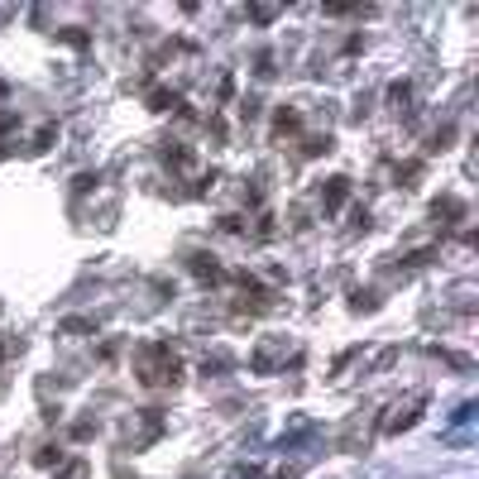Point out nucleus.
Instances as JSON below:
<instances>
[{"mask_svg":"<svg viewBox=\"0 0 479 479\" xmlns=\"http://www.w3.org/2000/svg\"><path fill=\"white\" fill-rule=\"evenodd\" d=\"M149 106H153V111H168V106H178V96L159 87V92H149Z\"/></svg>","mask_w":479,"mask_h":479,"instance_id":"nucleus-2","label":"nucleus"},{"mask_svg":"<svg viewBox=\"0 0 479 479\" xmlns=\"http://www.w3.org/2000/svg\"><path fill=\"white\" fill-rule=\"evenodd\" d=\"M340 201H346V178H331V187H327V211H336Z\"/></svg>","mask_w":479,"mask_h":479,"instance_id":"nucleus-1","label":"nucleus"},{"mask_svg":"<svg viewBox=\"0 0 479 479\" xmlns=\"http://www.w3.org/2000/svg\"><path fill=\"white\" fill-rule=\"evenodd\" d=\"M279 130H288V125H298V111H279V120H273Z\"/></svg>","mask_w":479,"mask_h":479,"instance_id":"nucleus-3","label":"nucleus"}]
</instances>
